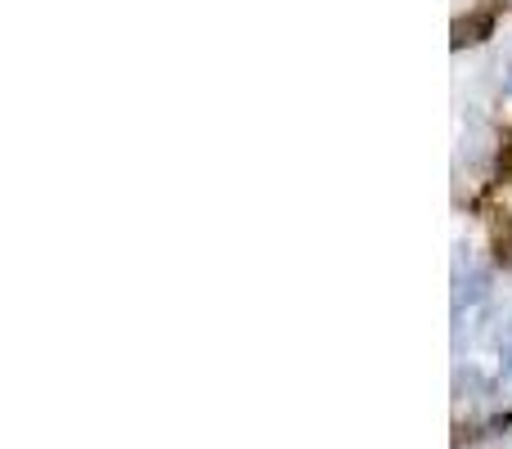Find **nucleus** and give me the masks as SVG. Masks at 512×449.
I'll use <instances>...</instances> for the list:
<instances>
[{"label": "nucleus", "instance_id": "2", "mask_svg": "<svg viewBox=\"0 0 512 449\" xmlns=\"http://www.w3.org/2000/svg\"><path fill=\"white\" fill-rule=\"evenodd\" d=\"M504 90H508V95H512V68L504 72Z\"/></svg>", "mask_w": 512, "mask_h": 449}, {"label": "nucleus", "instance_id": "1", "mask_svg": "<svg viewBox=\"0 0 512 449\" xmlns=\"http://www.w3.org/2000/svg\"><path fill=\"white\" fill-rule=\"evenodd\" d=\"M486 297V274L481 270H468V274H454V306H477V301Z\"/></svg>", "mask_w": 512, "mask_h": 449}]
</instances>
